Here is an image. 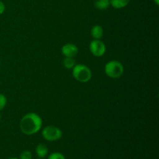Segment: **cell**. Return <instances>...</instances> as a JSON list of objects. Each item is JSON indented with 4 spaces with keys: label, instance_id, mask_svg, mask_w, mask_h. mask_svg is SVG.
Instances as JSON below:
<instances>
[{
    "label": "cell",
    "instance_id": "cell-1",
    "mask_svg": "<svg viewBox=\"0 0 159 159\" xmlns=\"http://www.w3.org/2000/svg\"><path fill=\"white\" fill-rule=\"evenodd\" d=\"M43 125V120L38 114L29 113L24 115L20 123L22 133L26 135H33L40 131Z\"/></svg>",
    "mask_w": 159,
    "mask_h": 159
},
{
    "label": "cell",
    "instance_id": "cell-2",
    "mask_svg": "<svg viewBox=\"0 0 159 159\" xmlns=\"http://www.w3.org/2000/svg\"><path fill=\"white\" fill-rule=\"evenodd\" d=\"M72 75L78 82L85 83L91 80L93 73L88 66L82 64L75 65L72 68Z\"/></svg>",
    "mask_w": 159,
    "mask_h": 159
},
{
    "label": "cell",
    "instance_id": "cell-3",
    "mask_svg": "<svg viewBox=\"0 0 159 159\" xmlns=\"http://www.w3.org/2000/svg\"><path fill=\"white\" fill-rule=\"evenodd\" d=\"M105 73L108 77L111 79H119L123 75L124 71V66L118 61H110L105 65Z\"/></svg>",
    "mask_w": 159,
    "mask_h": 159
},
{
    "label": "cell",
    "instance_id": "cell-4",
    "mask_svg": "<svg viewBox=\"0 0 159 159\" xmlns=\"http://www.w3.org/2000/svg\"><path fill=\"white\" fill-rule=\"evenodd\" d=\"M42 136L48 141H56L62 137V131L55 126H48L42 130Z\"/></svg>",
    "mask_w": 159,
    "mask_h": 159
},
{
    "label": "cell",
    "instance_id": "cell-5",
    "mask_svg": "<svg viewBox=\"0 0 159 159\" xmlns=\"http://www.w3.org/2000/svg\"><path fill=\"white\" fill-rule=\"evenodd\" d=\"M89 50L95 57H99L105 54L107 48H106L105 43L102 40H93L89 44Z\"/></svg>",
    "mask_w": 159,
    "mask_h": 159
},
{
    "label": "cell",
    "instance_id": "cell-6",
    "mask_svg": "<svg viewBox=\"0 0 159 159\" xmlns=\"http://www.w3.org/2000/svg\"><path fill=\"white\" fill-rule=\"evenodd\" d=\"M61 53L65 57H75L79 53V49L76 45L68 43L62 47Z\"/></svg>",
    "mask_w": 159,
    "mask_h": 159
},
{
    "label": "cell",
    "instance_id": "cell-7",
    "mask_svg": "<svg viewBox=\"0 0 159 159\" xmlns=\"http://www.w3.org/2000/svg\"><path fill=\"white\" fill-rule=\"evenodd\" d=\"M91 35L94 40H100L103 35V29L99 25H95L91 30Z\"/></svg>",
    "mask_w": 159,
    "mask_h": 159
},
{
    "label": "cell",
    "instance_id": "cell-8",
    "mask_svg": "<svg viewBox=\"0 0 159 159\" xmlns=\"http://www.w3.org/2000/svg\"><path fill=\"white\" fill-rule=\"evenodd\" d=\"M36 153L40 159L44 158L48 154V148L44 144H39L36 147Z\"/></svg>",
    "mask_w": 159,
    "mask_h": 159
},
{
    "label": "cell",
    "instance_id": "cell-9",
    "mask_svg": "<svg viewBox=\"0 0 159 159\" xmlns=\"http://www.w3.org/2000/svg\"><path fill=\"white\" fill-rule=\"evenodd\" d=\"M130 2V0H110V5L114 9H120L126 7Z\"/></svg>",
    "mask_w": 159,
    "mask_h": 159
},
{
    "label": "cell",
    "instance_id": "cell-10",
    "mask_svg": "<svg viewBox=\"0 0 159 159\" xmlns=\"http://www.w3.org/2000/svg\"><path fill=\"white\" fill-rule=\"evenodd\" d=\"M110 0H96L95 7L99 10H105L110 6Z\"/></svg>",
    "mask_w": 159,
    "mask_h": 159
},
{
    "label": "cell",
    "instance_id": "cell-11",
    "mask_svg": "<svg viewBox=\"0 0 159 159\" xmlns=\"http://www.w3.org/2000/svg\"><path fill=\"white\" fill-rule=\"evenodd\" d=\"M76 65L74 57H65L63 60V65L67 69H72Z\"/></svg>",
    "mask_w": 159,
    "mask_h": 159
},
{
    "label": "cell",
    "instance_id": "cell-12",
    "mask_svg": "<svg viewBox=\"0 0 159 159\" xmlns=\"http://www.w3.org/2000/svg\"><path fill=\"white\" fill-rule=\"evenodd\" d=\"M48 159H65V157L60 152H53L48 156Z\"/></svg>",
    "mask_w": 159,
    "mask_h": 159
},
{
    "label": "cell",
    "instance_id": "cell-13",
    "mask_svg": "<svg viewBox=\"0 0 159 159\" xmlns=\"http://www.w3.org/2000/svg\"><path fill=\"white\" fill-rule=\"evenodd\" d=\"M33 155L30 151H23L20 155V158L19 159H32Z\"/></svg>",
    "mask_w": 159,
    "mask_h": 159
},
{
    "label": "cell",
    "instance_id": "cell-14",
    "mask_svg": "<svg viewBox=\"0 0 159 159\" xmlns=\"http://www.w3.org/2000/svg\"><path fill=\"white\" fill-rule=\"evenodd\" d=\"M6 102H7L6 97L3 94L0 93V111L5 108V107L6 105Z\"/></svg>",
    "mask_w": 159,
    "mask_h": 159
},
{
    "label": "cell",
    "instance_id": "cell-15",
    "mask_svg": "<svg viewBox=\"0 0 159 159\" xmlns=\"http://www.w3.org/2000/svg\"><path fill=\"white\" fill-rule=\"evenodd\" d=\"M5 10H6V6L2 2L0 1V15H2L5 12Z\"/></svg>",
    "mask_w": 159,
    "mask_h": 159
},
{
    "label": "cell",
    "instance_id": "cell-16",
    "mask_svg": "<svg viewBox=\"0 0 159 159\" xmlns=\"http://www.w3.org/2000/svg\"><path fill=\"white\" fill-rule=\"evenodd\" d=\"M154 2H155V3L157 5V6H158V5H159V0H154Z\"/></svg>",
    "mask_w": 159,
    "mask_h": 159
},
{
    "label": "cell",
    "instance_id": "cell-17",
    "mask_svg": "<svg viewBox=\"0 0 159 159\" xmlns=\"http://www.w3.org/2000/svg\"><path fill=\"white\" fill-rule=\"evenodd\" d=\"M9 159H19V158H9Z\"/></svg>",
    "mask_w": 159,
    "mask_h": 159
},
{
    "label": "cell",
    "instance_id": "cell-18",
    "mask_svg": "<svg viewBox=\"0 0 159 159\" xmlns=\"http://www.w3.org/2000/svg\"><path fill=\"white\" fill-rule=\"evenodd\" d=\"M1 118H2V116H1V114H0V120H1Z\"/></svg>",
    "mask_w": 159,
    "mask_h": 159
},
{
    "label": "cell",
    "instance_id": "cell-19",
    "mask_svg": "<svg viewBox=\"0 0 159 159\" xmlns=\"http://www.w3.org/2000/svg\"></svg>",
    "mask_w": 159,
    "mask_h": 159
}]
</instances>
